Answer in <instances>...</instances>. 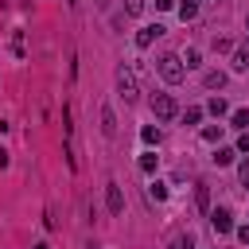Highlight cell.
<instances>
[{
    "label": "cell",
    "mask_w": 249,
    "mask_h": 249,
    "mask_svg": "<svg viewBox=\"0 0 249 249\" xmlns=\"http://www.w3.org/2000/svg\"><path fill=\"white\" fill-rule=\"evenodd\" d=\"M156 74H160L167 86H179V82L187 78V62H183L179 54H160V58H156Z\"/></svg>",
    "instance_id": "obj_1"
},
{
    "label": "cell",
    "mask_w": 249,
    "mask_h": 249,
    "mask_svg": "<svg viewBox=\"0 0 249 249\" xmlns=\"http://www.w3.org/2000/svg\"><path fill=\"white\" fill-rule=\"evenodd\" d=\"M117 97H121L124 105H136V101H140V86H136V74H132L128 62L117 66Z\"/></svg>",
    "instance_id": "obj_2"
},
{
    "label": "cell",
    "mask_w": 249,
    "mask_h": 249,
    "mask_svg": "<svg viewBox=\"0 0 249 249\" xmlns=\"http://www.w3.org/2000/svg\"><path fill=\"white\" fill-rule=\"evenodd\" d=\"M175 113H179V109H175V97H171V93H156V97H152V117H156V121H171Z\"/></svg>",
    "instance_id": "obj_3"
},
{
    "label": "cell",
    "mask_w": 249,
    "mask_h": 249,
    "mask_svg": "<svg viewBox=\"0 0 249 249\" xmlns=\"http://www.w3.org/2000/svg\"><path fill=\"white\" fill-rule=\"evenodd\" d=\"M210 226H214V233H230L233 230V214L226 206H218V210H210Z\"/></svg>",
    "instance_id": "obj_4"
},
{
    "label": "cell",
    "mask_w": 249,
    "mask_h": 249,
    "mask_svg": "<svg viewBox=\"0 0 249 249\" xmlns=\"http://www.w3.org/2000/svg\"><path fill=\"white\" fill-rule=\"evenodd\" d=\"M160 35H163V23H148V27H140V35H136V47H152Z\"/></svg>",
    "instance_id": "obj_5"
},
{
    "label": "cell",
    "mask_w": 249,
    "mask_h": 249,
    "mask_svg": "<svg viewBox=\"0 0 249 249\" xmlns=\"http://www.w3.org/2000/svg\"><path fill=\"white\" fill-rule=\"evenodd\" d=\"M105 202H109V214H121V210H124V195H121V187H117V183H109V187H105Z\"/></svg>",
    "instance_id": "obj_6"
},
{
    "label": "cell",
    "mask_w": 249,
    "mask_h": 249,
    "mask_svg": "<svg viewBox=\"0 0 249 249\" xmlns=\"http://www.w3.org/2000/svg\"><path fill=\"white\" fill-rule=\"evenodd\" d=\"M101 136H105V140H113V136H117V117H113V109H109V105L101 109Z\"/></svg>",
    "instance_id": "obj_7"
},
{
    "label": "cell",
    "mask_w": 249,
    "mask_h": 249,
    "mask_svg": "<svg viewBox=\"0 0 249 249\" xmlns=\"http://www.w3.org/2000/svg\"><path fill=\"white\" fill-rule=\"evenodd\" d=\"M233 70H237V74L249 70V43H241V47L233 51Z\"/></svg>",
    "instance_id": "obj_8"
},
{
    "label": "cell",
    "mask_w": 249,
    "mask_h": 249,
    "mask_svg": "<svg viewBox=\"0 0 249 249\" xmlns=\"http://www.w3.org/2000/svg\"><path fill=\"white\" fill-rule=\"evenodd\" d=\"M195 202H198L202 214L210 210V187H206V183H195Z\"/></svg>",
    "instance_id": "obj_9"
},
{
    "label": "cell",
    "mask_w": 249,
    "mask_h": 249,
    "mask_svg": "<svg viewBox=\"0 0 249 249\" xmlns=\"http://www.w3.org/2000/svg\"><path fill=\"white\" fill-rule=\"evenodd\" d=\"M202 82H206V89H222V86H226V74H222V70H210Z\"/></svg>",
    "instance_id": "obj_10"
},
{
    "label": "cell",
    "mask_w": 249,
    "mask_h": 249,
    "mask_svg": "<svg viewBox=\"0 0 249 249\" xmlns=\"http://www.w3.org/2000/svg\"><path fill=\"white\" fill-rule=\"evenodd\" d=\"M214 163L218 167H230L233 163V148H214Z\"/></svg>",
    "instance_id": "obj_11"
},
{
    "label": "cell",
    "mask_w": 249,
    "mask_h": 249,
    "mask_svg": "<svg viewBox=\"0 0 249 249\" xmlns=\"http://www.w3.org/2000/svg\"><path fill=\"white\" fill-rule=\"evenodd\" d=\"M148 195H152L156 202H163V198H167V187H163L160 179H152V183H148Z\"/></svg>",
    "instance_id": "obj_12"
},
{
    "label": "cell",
    "mask_w": 249,
    "mask_h": 249,
    "mask_svg": "<svg viewBox=\"0 0 249 249\" xmlns=\"http://www.w3.org/2000/svg\"><path fill=\"white\" fill-rule=\"evenodd\" d=\"M156 163H160V160H156V152H144V156H140V171H148V175H152V171H156Z\"/></svg>",
    "instance_id": "obj_13"
},
{
    "label": "cell",
    "mask_w": 249,
    "mask_h": 249,
    "mask_svg": "<svg viewBox=\"0 0 249 249\" xmlns=\"http://www.w3.org/2000/svg\"><path fill=\"white\" fill-rule=\"evenodd\" d=\"M233 128H249V109H233Z\"/></svg>",
    "instance_id": "obj_14"
},
{
    "label": "cell",
    "mask_w": 249,
    "mask_h": 249,
    "mask_svg": "<svg viewBox=\"0 0 249 249\" xmlns=\"http://www.w3.org/2000/svg\"><path fill=\"white\" fill-rule=\"evenodd\" d=\"M179 16H183V19H195V16H198V4H195V0L179 4Z\"/></svg>",
    "instance_id": "obj_15"
},
{
    "label": "cell",
    "mask_w": 249,
    "mask_h": 249,
    "mask_svg": "<svg viewBox=\"0 0 249 249\" xmlns=\"http://www.w3.org/2000/svg\"><path fill=\"white\" fill-rule=\"evenodd\" d=\"M210 113H214V117H226V113H230V105H226L222 97H210Z\"/></svg>",
    "instance_id": "obj_16"
},
{
    "label": "cell",
    "mask_w": 249,
    "mask_h": 249,
    "mask_svg": "<svg viewBox=\"0 0 249 249\" xmlns=\"http://www.w3.org/2000/svg\"><path fill=\"white\" fill-rule=\"evenodd\" d=\"M148 0H124V16H140Z\"/></svg>",
    "instance_id": "obj_17"
},
{
    "label": "cell",
    "mask_w": 249,
    "mask_h": 249,
    "mask_svg": "<svg viewBox=\"0 0 249 249\" xmlns=\"http://www.w3.org/2000/svg\"><path fill=\"white\" fill-rule=\"evenodd\" d=\"M171 249H195V237L191 233H183V237H175V245Z\"/></svg>",
    "instance_id": "obj_18"
},
{
    "label": "cell",
    "mask_w": 249,
    "mask_h": 249,
    "mask_svg": "<svg viewBox=\"0 0 249 249\" xmlns=\"http://www.w3.org/2000/svg\"><path fill=\"white\" fill-rule=\"evenodd\" d=\"M198 117H202V109H187V113H183V121H187V124H198Z\"/></svg>",
    "instance_id": "obj_19"
},
{
    "label": "cell",
    "mask_w": 249,
    "mask_h": 249,
    "mask_svg": "<svg viewBox=\"0 0 249 249\" xmlns=\"http://www.w3.org/2000/svg\"><path fill=\"white\" fill-rule=\"evenodd\" d=\"M140 136H144V144H160V132H156V128H144Z\"/></svg>",
    "instance_id": "obj_20"
},
{
    "label": "cell",
    "mask_w": 249,
    "mask_h": 249,
    "mask_svg": "<svg viewBox=\"0 0 249 249\" xmlns=\"http://www.w3.org/2000/svg\"><path fill=\"white\" fill-rule=\"evenodd\" d=\"M237 152H249V132H245V136L237 140Z\"/></svg>",
    "instance_id": "obj_21"
},
{
    "label": "cell",
    "mask_w": 249,
    "mask_h": 249,
    "mask_svg": "<svg viewBox=\"0 0 249 249\" xmlns=\"http://www.w3.org/2000/svg\"><path fill=\"white\" fill-rule=\"evenodd\" d=\"M241 183H245V191H249V163H241Z\"/></svg>",
    "instance_id": "obj_22"
},
{
    "label": "cell",
    "mask_w": 249,
    "mask_h": 249,
    "mask_svg": "<svg viewBox=\"0 0 249 249\" xmlns=\"http://www.w3.org/2000/svg\"><path fill=\"white\" fill-rule=\"evenodd\" d=\"M237 237H241V241L249 245V226H241V230H237Z\"/></svg>",
    "instance_id": "obj_23"
},
{
    "label": "cell",
    "mask_w": 249,
    "mask_h": 249,
    "mask_svg": "<svg viewBox=\"0 0 249 249\" xmlns=\"http://www.w3.org/2000/svg\"><path fill=\"white\" fill-rule=\"evenodd\" d=\"M109 4H113V0H93V8H97V12H105Z\"/></svg>",
    "instance_id": "obj_24"
},
{
    "label": "cell",
    "mask_w": 249,
    "mask_h": 249,
    "mask_svg": "<svg viewBox=\"0 0 249 249\" xmlns=\"http://www.w3.org/2000/svg\"><path fill=\"white\" fill-rule=\"evenodd\" d=\"M171 4H175V0H156V8H171Z\"/></svg>",
    "instance_id": "obj_25"
},
{
    "label": "cell",
    "mask_w": 249,
    "mask_h": 249,
    "mask_svg": "<svg viewBox=\"0 0 249 249\" xmlns=\"http://www.w3.org/2000/svg\"><path fill=\"white\" fill-rule=\"evenodd\" d=\"M66 4H78V0H66Z\"/></svg>",
    "instance_id": "obj_26"
},
{
    "label": "cell",
    "mask_w": 249,
    "mask_h": 249,
    "mask_svg": "<svg viewBox=\"0 0 249 249\" xmlns=\"http://www.w3.org/2000/svg\"><path fill=\"white\" fill-rule=\"evenodd\" d=\"M89 249H93V245H89Z\"/></svg>",
    "instance_id": "obj_27"
}]
</instances>
